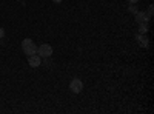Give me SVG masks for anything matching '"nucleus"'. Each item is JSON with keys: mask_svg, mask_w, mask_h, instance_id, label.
<instances>
[{"mask_svg": "<svg viewBox=\"0 0 154 114\" xmlns=\"http://www.w3.org/2000/svg\"><path fill=\"white\" fill-rule=\"evenodd\" d=\"M152 9H154V6H152V5H149V6H148V12H146V14H148V17H149V19L152 17Z\"/></svg>", "mask_w": 154, "mask_h": 114, "instance_id": "1a4fd4ad", "label": "nucleus"}, {"mask_svg": "<svg viewBox=\"0 0 154 114\" xmlns=\"http://www.w3.org/2000/svg\"><path fill=\"white\" fill-rule=\"evenodd\" d=\"M148 31V23H139V34H145Z\"/></svg>", "mask_w": 154, "mask_h": 114, "instance_id": "0eeeda50", "label": "nucleus"}, {"mask_svg": "<svg viewBox=\"0 0 154 114\" xmlns=\"http://www.w3.org/2000/svg\"><path fill=\"white\" fill-rule=\"evenodd\" d=\"M134 16H136V22L137 23H148L149 22L148 14H146V12H143V11H137Z\"/></svg>", "mask_w": 154, "mask_h": 114, "instance_id": "39448f33", "label": "nucleus"}, {"mask_svg": "<svg viewBox=\"0 0 154 114\" xmlns=\"http://www.w3.org/2000/svg\"><path fill=\"white\" fill-rule=\"evenodd\" d=\"M137 2H139V0H128V3H134V5H136Z\"/></svg>", "mask_w": 154, "mask_h": 114, "instance_id": "9b49d317", "label": "nucleus"}, {"mask_svg": "<svg viewBox=\"0 0 154 114\" xmlns=\"http://www.w3.org/2000/svg\"><path fill=\"white\" fill-rule=\"evenodd\" d=\"M28 63H29V66L37 68V66H40V63H42V57L38 54H31V56H28Z\"/></svg>", "mask_w": 154, "mask_h": 114, "instance_id": "20e7f679", "label": "nucleus"}, {"mask_svg": "<svg viewBox=\"0 0 154 114\" xmlns=\"http://www.w3.org/2000/svg\"><path fill=\"white\" fill-rule=\"evenodd\" d=\"M3 37H5V29L0 28V39H3Z\"/></svg>", "mask_w": 154, "mask_h": 114, "instance_id": "9d476101", "label": "nucleus"}, {"mask_svg": "<svg viewBox=\"0 0 154 114\" xmlns=\"http://www.w3.org/2000/svg\"><path fill=\"white\" fill-rule=\"evenodd\" d=\"M128 11H130V12H133V14H136V12H137L139 9H137V6H136L134 3H130V6H128Z\"/></svg>", "mask_w": 154, "mask_h": 114, "instance_id": "6e6552de", "label": "nucleus"}, {"mask_svg": "<svg viewBox=\"0 0 154 114\" xmlns=\"http://www.w3.org/2000/svg\"><path fill=\"white\" fill-rule=\"evenodd\" d=\"M37 54L42 59H48V57H51V54H53V46L48 45V43H43V45H40L37 48Z\"/></svg>", "mask_w": 154, "mask_h": 114, "instance_id": "f03ea898", "label": "nucleus"}, {"mask_svg": "<svg viewBox=\"0 0 154 114\" xmlns=\"http://www.w3.org/2000/svg\"><path fill=\"white\" fill-rule=\"evenodd\" d=\"M82 90H83V82L80 79H72L69 83V91L74 94H79Z\"/></svg>", "mask_w": 154, "mask_h": 114, "instance_id": "7ed1b4c3", "label": "nucleus"}, {"mask_svg": "<svg viewBox=\"0 0 154 114\" xmlns=\"http://www.w3.org/2000/svg\"><path fill=\"white\" fill-rule=\"evenodd\" d=\"M22 49H23V53L26 54V56L37 54V46H35V43H34L31 39H25V40L22 42Z\"/></svg>", "mask_w": 154, "mask_h": 114, "instance_id": "f257e3e1", "label": "nucleus"}, {"mask_svg": "<svg viewBox=\"0 0 154 114\" xmlns=\"http://www.w3.org/2000/svg\"><path fill=\"white\" fill-rule=\"evenodd\" d=\"M54 3H60V2H63V0H53Z\"/></svg>", "mask_w": 154, "mask_h": 114, "instance_id": "f8f14e48", "label": "nucleus"}, {"mask_svg": "<svg viewBox=\"0 0 154 114\" xmlns=\"http://www.w3.org/2000/svg\"><path fill=\"white\" fill-rule=\"evenodd\" d=\"M136 39L139 40V43H140V46H142V48H146L148 46V39H146L143 34H137Z\"/></svg>", "mask_w": 154, "mask_h": 114, "instance_id": "423d86ee", "label": "nucleus"}]
</instances>
